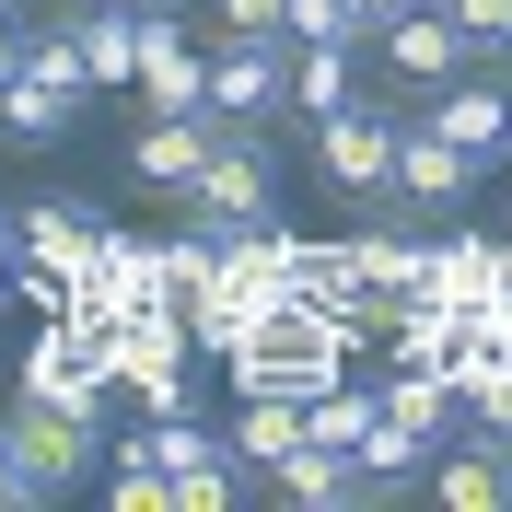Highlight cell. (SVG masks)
<instances>
[{"mask_svg":"<svg viewBox=\"0 0 512 512\" xmlns=\"http://www.w3.org/2000/svg\"><path fill=\"white\" fill-rule=\"evenodd\" d=\"M187 210V233H210V245H233L245 222H280V152H268V128H222L210 117V163H198V187L175 198Z\"/></svg>","mask_w":512,"mask_h":512,"instance_id":"cell-1","label":"cell"},{"mask_svg":"<svg viewBox=\"0 0 512 512\" xmlns=\"http://www.w3.org/2000/svg\"><path fill=\"white\" fill-rule=\"evenodd\" d=\"M0 454H12L24 501H70V489H94V478H105V419L12 396V408H0Z\"/></svg>","mask_w":512,"mask_h":512,"instance_id":"cell-2","label":"cell"},{"mask_svg":"<svg viewBox=\"0 0 512 512\" xmlns=\"http://www.w3.org/2000/svg\"><path fill=\"white\" fill-rule=\"evenodd\" d=\"M12 396H35V408H82V419H117V373H105L94 326H70V315H24Z\"/></svg>","mask_w":512,"mask_h":512,"instance_id":"cell-3","label":"cell"},{"mask_svg":"<svg viewBox=\"0 0 512 512\" xmlns=\"http://www.w3.org/2000/svg\"><path fill=\"white\" fill-rule=\"evenodd\" d=\"M94 350H105V373H117V396H140L152 419L198 396V350H187V326H175V303H140V315H117Z\"/></svg>","mask_w":512,"mask_h":512,"instance_id":"cell-4","label":"cell"},{"mask_svg":"<svg viewBox=\"0 0 512 512\" xmlns=\"http://www.w3.org/2000/svg\"><path fill=\"white\" fill-rule=\"evenodd\" d=\"M315 175L338 198H361V210H384L396 198V94H350L315 117Z\"/></svg>","mask_w":512,"mask_h":512,"instance_id":"cell-5","label":"cell"},{"mask_svg":"<svg viewBox=\"0 0 512 512\" xmlns=\"http://www.w3.org/2000/svg\"><path fill=\"white\" fill-rule=\"evenodd\" d=\"M210 117L222 128H280L291 117V35H210Z\"/></svg>","mask_w":512,"mask_h":512,"instance_id":"cell-6","label":"cell"},{"mask_svg":"<svg viewBox=\"0 0 512 512\" xmlns=\"http://www.w3.org/2000/svg\"><path fill=\"white\" fill-rule=\"evenodd\" d=\"M128 94H140V117H210V59H198V35H187L175 0L140 12V70H128Z\"/></svg>","mask_w":512,"mask_h":512,"instance_id":"cell-7","label":"cell"},{"mask_svg":"<svg viewBox=\"0 0 512 512\" xmlns=\"http://www.w3.org/2000/svg\"><path fill=\"white\" fill-rule=\"evenodd\" d=\"M419 303H443V315H489V303H512L501 233H419Z\"/></svg>","mask_w":512,"mask_h":512,"instance_id":"cell-8","label":"cell"},{"mask_svg":"<svg viewBox=\"0 0 512 512\" xmlns=\"http://www.w3.org/2000/svg\"><path fill=\"white\" fill-rule=\"evenodd\" d=\"M478 187H489V163H478V152H454L431 117H396V210H431V222H454Z\"/></svg>","mask_w":512,"mask_h":512,"instance_id":"cell-9","label":"cell"},{"mask_svg":"<svg viewBox=\"0 0 512 512\" xmlns=\"http://www.w3.org/2000/svg\"><path fill=\"white\" fill-rule=\"evenodd\" d=\"M419 117L443 128L454 152L501 163V152H512V70H501V59H466L454 82H431V105H419Z\"/></svg>","mask_w":512,"mask_h":512,"instance_id":"cell-10","label":"cell"},{"mask_svg":"<svg viewBox=\"0 0 512 512\" xmlns=\"http://www.w3.org/2000/svg\"><path fill=\"white\" fill-rule=\"evenodd\" d=\"M361 47H373V70H384V82H408V94H431V82H454V70L478 59V47L443 24V0H419V12H396V24H373Z\"/></svg>","mask_w":512,"mask_h":512,"instance_id":"cell-11","label":"cell"},{"mask_svg":"<svg viewBox=\"0 0 512 512\" xmlns=\"http://www.w3.org/2000/svg\"><path fill=\"white\" fill-rule=\"evenodd\" d=\"M419 489L443 512H512V443L501 431H454V443L419 466Z\"/></svg>","mask_w":512,"mask_h":512,"instance_id":"cell-12","label":"cell"},{"mask_svg":"<svg viewBox=\"0 0 512 512\" xmlns=\"http://www.w3.org/2000/svg\"><path fill=\"white\" fill-rule=\"evenodd\" d=\"M268 501L280 512H373V478H361V454H338V443H291L280 466H268Z\"/></svg>","mask_w":512,"mask_h":512,"instance_id":"cell-13","label":"cell"},{"mask_svg":"<svg viewBox=\"0 0 512 512\" xmlns=\"http://www.w3.org/2000/svg\"><path fill=\"white\" fill-rule=\"evenodd\" d=\"M117 163H128L152 198H187V187H198V163H210V117H140Z\"/></svg>","mask_w":512,"mask_h":512,"instance_id":"cell-14","label":"cell"},{"mask_svg":"<svg viewBox=\"0 0 512 512\" xmlns=\"http://www.w3.org/2000/svg\"><path fill=\"white\" fill-rule=\"evenodd\" d=\"M94 233H105V210H82V198H24V210H12V256H24V268H82V256H94Z\"/></svg>","mask_w":512,"mask_h":512,"instance_id":"cell-15","label":"cell"},{"mask_svg":"<svg viewBox=\"0 0 512 512\" xmlns=\"http://www.w3.org/2000/svg\"><path fill=\"white\" fill-rule=\"evenodd\" d=\"M350 256H361V280H373L384 315H396V303H419V233H408V210H396V198H384V222L350 233ZM373 338H384V326H373Z\"/></svg>","mask_w":512,"mask_h":512,"instance_id":"cell-16","label":"cell"},{"mask_svg":"<svg viewBox=\"0 0 512 512\" xmlns=\"http://www.w3.org/2000/svg\"><path fill=\"white\" fill-rule=\"evenodd\" d=\"M303 303H326V315H350L361 338H373V326H384V303H373V280H361L350 233H338V245H315V233H303Z\"/></svg>","mask_w":512,"mask_h":512,"instance_id":"cell-17","label":"cell"},{"mask_svg":"<svg viewBox=\"0 0 512 512\" xmlns=\"http://www.w3.org/2000/svg\"><path fill=\"white\" fill-rule=\"evenodd\" d=\"M291 443H303V408H291V396H233V419H222V454L245 466V478H268V466H280Z\"/></svg>","mask_w":512,"mask_h":512,"instance_id":"cell-18","label":"cell"},{"mask_svg":"<svg viewBox=\"0 0 512 512\" xmlns=\"http://www.w3.org/2000/svg\"><path fill=\"white\" fill-rule=\"evenodd\" d=\"M454 350H466V326L443 303H396L384 315V373H454Z\"/></svg>","mask_w":512,"mask_h":512,"instance_id":"cell-19","label":"cell"},{"mask_svg":"<svg viewBox=\"0 0 512 512\" xmlns=\"http://www.w3.org/2000/svg\"><path fill=\"white\" fill-rule=\"evenodd\" d=\"M70 35H82V82H128V70H140V12H105V0H82V12H70Z\"/></svg>","mask_w":512,"mask_h":512,"instance_id":"cell-20","label":"cell"},{"mask_svg":"<svg viewBox=\"0 0 512 512\" xmlns=\"http://www.w3.org/2000/svg\"><path fill=\"white\" fill-rule=\"evenodd\" d=\"M70 117H82V94L35 82V70H12V82H0V140H70Z\"/></svg>","mask_w":512,"mask_h":512,"instance_id":"cell-21","label":"cell"},{"mask_svg":"<svg viewBox=\"0 0 512 512\" xmlns=\"http://www.w3.org/2000/svg\"><path fill=\"white\" fill-rule=\"evenodd\" d=\"M350 94H361V47H291V117H326Z\"/></svg>","mask_w":512,"mask_h":512,"instance_id":"cell-22","label":"cell"},{"mask_svg":"<svg viewBox=\"0 0 512 512\" xmlns=\"http://www.w3.org/2000/svg\"><path fill=\"white\" fill-rule=\"evenodd\" d=\"M24 70H35V82H59V94H94V82H82V35H70V24H24Z\"/></svg>","mask_w":512,"mask_h":512,"instance_id":"cell-23","label":"cell"},{"mask_svg":"<svg viewBox=\"0 0 512 512\" xmlns=\"http://www.w3.org/2000/svg\"><path fill=\"white\" fill-rule=\"evenodd\" d=\"M291 47H361V12H350V0H291Z\"/></svg>","mask_w":512,"mask_h":512,"instance_id":"cell-24","label":"cell"},{"mask_svg":"<svg viewBox=\"0 0 512 512\" xmlns=\"http://www.w3.org/2000/svg\"><path fill=\"white\" fill-rule=\"evenodd\" d=\"M291 0H210V35H280Z\"/></svg>","mask_w":512,"mask_h":512,"instance_id":"cell-25","label":"cell"},{"mask_svg":"<svg viewBox=\"0 0 512 512\" xmlns=\"http://www.w3.org/2000/svg\"><path fill=\"white\" fill-rule=\"evenodd\" d=\"M24 70V0H0V82Z\"/></svg>","mask_w":512,"mask_h":512,"instance_id":"cell-26","label":"cell"},{"mask_svg":"<svg viewBox=\"0 0 512 512\" xmlns=\"http://www.w3.org/2000/svg\"><path fill=\"white\" fill-rule=\"evenodd\" d=\"M350 12H361V35H373V24H396V12H419V0H350Z\"/></svg>","mask_w":512,"mask_h":512,"instance_id":"cell-27","label":"cell"},{"mask_svg":"<svg viewBox=\"0 0 512 512\" xmlns=\"http://www.w3.org/2000/svg\"><path fill=\"white\" fill-rule=\"evenodd\" d=\"M0 315H12V210H0Z\"/></svg>","mask_w":512,"mask_h":512,"instance_id":"cell-28","label":"cell"},{"mask_svg":"<svg viewBox=\"0 0 512 512\" xmlns=\"http://www.w3.org/2000/svg\"><path fill=\"white\" fill-rule=\"evenodd\" d=\"M0 512H35V501H24V478H12V454H0Z\"/></svg>","mask_w":512,"mask_h":512,"instance_id":"cell-29","label":"cell"},{"mask_svg":"<svg viewBox=\"0 0 512 512\" xmlns=\"http://www.w3.org/2000/svg\"><path fill=\"white\" fill-rule=\"evenodd\" d=\"M501 256H512V210H501Z\"/></svg>","mask_w":512,"mask_h":512,"instance_id":"cell-30","label":"cell"}]
</instances>
